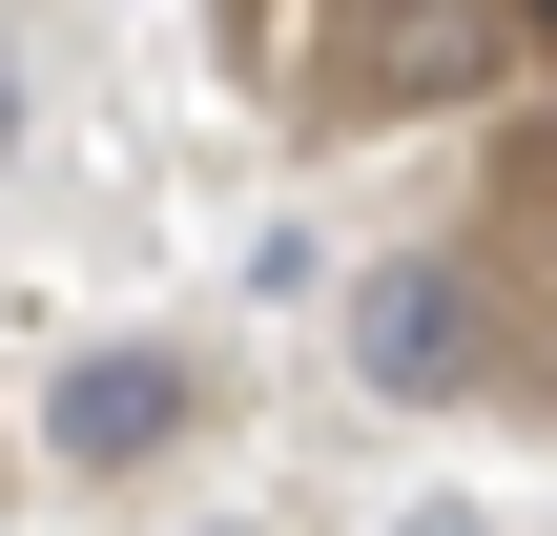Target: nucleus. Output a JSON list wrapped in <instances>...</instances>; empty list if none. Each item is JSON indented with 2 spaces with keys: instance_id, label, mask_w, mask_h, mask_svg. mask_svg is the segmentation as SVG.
I'll return each mask as SVG.
<instances>
[{
  "instance_id": "3",
  "label": "nucleus",
  "mask_w": 557,
  "mask_h": 536,
  "mask_svg": "<svg viewBox=\"0 0 557 536\" xmlns=\"http://www.w3.org/2000/svg\"><path fill=\"white\" fill-rule=\"evenodd\" d=\"M351 351H372V392H455V269H372Z\"/></svg>"
},
{
  "instance_id": "4",
  "label": "nucleus",
  "mask_w": 557,
  "mask_h": 536,
  "mask_svg": "<svg viewBox=\"0 0 557 536\" xmlns=\"http://www.w3.org/2000/svg\"><path fill=\"white\" fill-rule=\"evenodd\" d=\"M537 186H557V124H537Z\"/></svg>"
},
{
  "instance_id": "1",
  "label": "nucleus",
  "mask_w": 557,
  "mask_h": 536,
  "mask_svg": "<svg viewBox=\"0 0 557 536\" xmlns=\"http://www.w3.org/2000/svg\"><path fill=\"white\" fill-rule=\"evenodd\" d=\"M186 413H207V372H186V351H83V372L41 392V434H62L83 475H124V454H165Z\"/></svg>"
},
{
  "instance_id": "2",
  "label": "nucleus",
  "mask_w": 557,
  "mask_h": 536,
  "mask_svg": "<svg viewBox=\"0 0 557 536\" xmlns=\"http://www.w3.org/2000/svg\"><path fill=\"white\" fill-rule=\"evenodd\" d=\"M496 62H517V21H393V41H351V62H331V103H372V124H393V103H455V83H496Z\"/></svg>"
},
{
  "instance_id": "5",
  "label": "nucleus",
  "mask_w": 557,
  "mask_h": 536,
  "mask_svg": "<svg viewBox=\"0 0 557 536\" xmlns=\"http://www.w3.org/2000/svg\"><path fill=\"white\" fill-rule=\"evenodd\" d=\"M434 536H455V516H434Z\"/></svg>"
}]
</instances>
